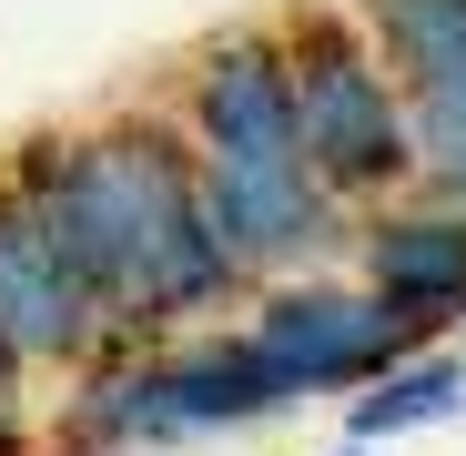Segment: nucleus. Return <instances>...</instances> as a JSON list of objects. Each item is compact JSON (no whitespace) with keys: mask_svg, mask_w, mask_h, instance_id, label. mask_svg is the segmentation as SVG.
<instances>
[{"mask_svg":"<svg viewBox=\"0 0 466 456\" xmlns=\"http://www.w3.org/2000/svg\"><path fill=\"white\" fill-rule=\"evenodd\" d=\"M11 173L51 213V234L71 244V264L92 274V294H102V315H112L122 345L193 335V325L223 315V304L254 294L244 274H233L213 213H203L193 142L173 132L163 102H112L92 122L31 132L11 152Z\"/></svg>","mask_w":466,"mask_h":456,"instance_id":"nucleus-1","label":"nucleus"},{"mask_svg":"<svg viewBox=\"0 0 466 456\" xmlns=\"http://www.w3.org/2000/svg\"><path fill=\"white\" fill-rule=\"evenodd\" d=\"M355 244V284L396 315H426L436 335L466 325V213L436 193H396V203H365L345 223Z\"/></svg>","mask_w":466,"mask_h":456,"instance_id":"nucleus-6","label":"nucleus"},{"mask_svg":"<svg viewBox=\"0 0 466 456\" xmlns=\"http://www.w3.org/2000/svg\"><path fill=\"white\" fill-rule=\"evenodd\" d=\"M163 112L193 142V173L304 163V152H294V102H284V41H274V21H233V31L193 41Z\"/></svg>","mask_w":466,"mask_h":456,"instance_id":"nucleus-4","label":"nucleus"},{"mask_svg":"<svg viewBox=\"0 0 466 456\" xmlns=\"http://www.w3.org/2000/svg\"><path fill=\"white\" fill-rule=\"evenodd\" d=\"M244 355L274 375V396H355L375 365H396L416 345H436L426 315H396V304H375L365 284H315V274H274L254 284V315L233 325Z\"/></svg>","mask_w":466,"mask_h":456,"instance_id":"nucleus-3","label":"nucleus"},{"mask_svg":"<svg viewBox=\"0 0 466 456\" xmlns=\"http://www.w3.org/2000/svg\"><path fill=\"white\" fill-rule=\"evenodd\" d=\"M406 102H466V0H345Z\"/></svg>","mask_w":466,"mask_h":456,"instance_id":"nucleus-7","label":"nucleus"},{"mask_svg":"<svg viewBox=\"0 0 466 456\" xmlns=\"http://www.w3.org/2000/svg\"><path fill=\"white\" fill-rule=\"evenodd\" d=\"M456 406H466V355H446V345H416V355L375 365L365 386L345 396V436H355V446H375V436L436 426V416H456Z\"/></svg>","mask_w":466,"mask_h":456,"instance_id":"nucleus-8","label":"nucleus"},{"mask_svg":"<svg viewBox=\"0 0 466 456\" xmlns=\"http://www.w3.org/2000/svg\"><path fill=\"white\" fill-rule=\"evenodd\" d=\"M21 396H31V365L0 345V456H31V426H21Z\"/></svg>","mask_w":466,"mask_h":456,"instance_id":"nucleus-9","label":"nucleus"},{"mask_svg":"<svg viewBox=\"0 0 466 456\" xmlns=\"http://www.w3.org/2000/svg\"><path fill=\"white\" fill-rule=\"evenodd\" d=\"M284 41V102H294V152L345 213L416 193V122L396 71L375 61V41L355 31L345 0H284L274 11Z\"/></svg>","mask_w":466,"mask_h":456,"instance_id":"nucleus-2","label":"nucleus"},{"mask_svg":"<svg viewBox=\"0 0 466 456\" xmlns=\"http://www.w3.org/2000/svg\"><path fill=\"white\" fill-rule=\"evenodd\" d=\"M335 456H365V446H335Z\"/></svg>","mask_w":466,"mask_h":456,"instance_id":"nucleus-10","label":"nucleus"},{"mask_svg":"<svg viewBox=\"0 0 466 456\" xmlns=\"http://www.w3.org/2000/svg\"><path fill=\"white\" fill-rule=\"evenodd\" d=\"M0 345L31 375L41 365L82 375V365H102L122 345L112 315H102V294H92V274L71 264V244L51 234V213L31 203V183L11 163H0Z\"/></svg>","mask_w":466,"mask_h":456,"instance_id":"nucleus-5","label":"nucleus"}]
</instances>
